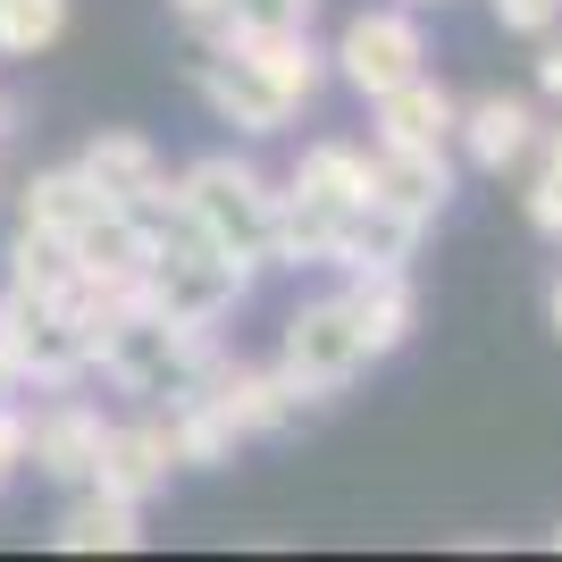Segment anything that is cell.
<instances>
[{
    "label": "cell",
    "instance_id": "obj_26",
    "mask_svg": "<svg viewBox=\"0 0 562 562\" xmlns=\"http://www.w3.org/2000/svg\"><path fill=\"white\" fill-rule=\"evenodd\" d=\"M18 470H25V412L0 395V487H9Z\"/></svg>",
    "mask_w": 562,
    "mask_h": 562
},
{
    "label": "cell",
    "instance_id": "obj_31",
    "mask_svg": "<svg viewBox=\"0 0 562 562\" xmlns=\"http://www.w3.org/2000/svg\"><path fill=\"white\" fill-rule=\"evenodd\" d=\"M9 126H18V110H9V101H0V143H9Z\"/></svg>",
    "mask_w": 562,
    "mask_h": 562
},
{
    "label": "cell",
    "instance_id": "obj_24",
    "mask_svg": "<svg viewBox=\"0 0 562 562\" xmlns=\"http://www.w3.org/2000/svg\"><path fill=\"white\" fill-rule=\"evenodd\" d=\"M520 211H529V227H538V235H554V244H562V168L538 160V177H529V193H520Z\"/></svg>",
    "mask_w": 562,
    "mask_h": 562
},
{
    "label": "cell",
    "instance_id": "obj_2",
    "mask_svg": "<svg viewBox=\"0 0 562 562\" xmlns=\"http://www.w3.org/2000/svg\"><path fill=\"white\" fill-rule=\"evenodd\" d=\"M370 193V151L361 143H311L294 177L278 186V235H269V269H328L336 218Z\"/></svg>",
    "mask_w": 562,
    "mask_h": 562
},
{
    "label": "cell",
    "instance_id": "obj_8",
    "mask_svg": "<svg viewBox=\"0 0 562 562\" xmlns=\"http://www.w3.org/2000/svg\"><path fill=\"white\" fill-rule=\"evenodd\" d=\"M193 93L211 101L218 126H235V135H252V143L294 126V93H285L244 43H202V59H193Z\"/></svg>",
    "mask_w": 562,
    "mask_h": 562
},
{
    "label": "cell",
    "instance_id": "obj_30",
    "mask_svg": "<svg viewBox=\"0 0 562 562\" xmlns=\"http://www.w3.org/2000/svg\"><path fill=\"white\" fill-rule=\"evenodd\" d=\"M546 328H554V336H562V278H554V285H546Z\"/></svg>",
    "mask_w": 562,
    "mask_h": 562
},
{
    "label": "cell",
    "instance_id": "obj_16",
    "mask_svg": "<svg viewBox=\"0 0 562 562\" xmlns=\"http://www.w3.org/2000/svg\"><path fill=\"white\" fill-rule=\"evenodd\" d=\"M76 168L93 177L101 193H110L117 211H135L143 193H160L168 186V160H160V143L151 135H135V126H101L85 151H76Z\"/></svg>",
    "mask_w": 562,
    "mask_h": 562
},
{
    "label": "cell",
    "instance_id": "obj_11",
    "mask_svg": "<svg viewBox=\"0 0 562 562\" xmlns=\"http://www.w3.org/2000/svg\"><path fill=\"white\" fill-rule=\"evenodd\" d=\"M336 294H345L352 336H361V352H370V361L403 352V345H412V328H420V294H412V269H352Z\"/></svg>",
    "mask_w": 562,
    "mask_h": 562
},
{
    "label": "cell",
    "instance_id": "obj_17",
    "mask_svg": "<svg viewBox=\"0 0 562 562\" xmlns=\"http://www.w3.org/2000/svg\"><path fill=\"white\" fill-rule=\"evenodd\" d=\"M370 193L386 202V211L437 227L446 202H453V160L446 151H370Z\"/></svg>",
    "mask_w": 562,
    "mask_h": 562
},
{
    "label": "cell",
    "instance_id": "obj_7",
    "mask_svg": "<svg viewBox=\"0 0 562 562\" xmlns=\"http://www.w3.org/2000/svg\"><path fill=\"white\" fill-rule=\"evenodd\" d=\"M278 370L294 378L311 403L345 395L352 378L370 370V352H361V336H352L345 294H319V303H303L294 319H285V336H278Z\"/></svg>",
    "mask_w": 562,
    "mask_h": 562
},
{
    "label": "cell",
    "instance_id": "obj_12",
    "mask_svg": "<svg viewBox=\"0 0 562 562\" xmlns=\"http://www.w3.org/2000/svg\"><path fill=\"white\" fill-rule=\"evenodd\" d=\"M453 143H462V160L479 168V177H504V168H520L538 151V110L520 93H479L453 117Z\"/></svg>",
    "mask_w": 562,
    "mask_h": 562
},
{
    "label": "cell",
    "instance_id": "obj_5",
    "mask_svg": "<svg viewBox=\"0 0 562 562\" xmlns=\"http://www.w3.org/2000/svg\"><path fill=\"white\" fill-rule=\"evenodd\" d=\"M0 361H9V378H18V386H34V395L93 378V352H85L76 311L50 303V294H25V285H9V294H0Z\"/></svg>",
    "mask_w": 562,
    "mask_h": 562
},
{
    "label": "cell",
    "instance_id": "obj_25",
    "mask_svg": "<svg viewBox=\"0 0 562 562\" xmlns=\"http://www.w3.org/2000/svg\"><path fill=\"white\" fill-rule=\"evenodd\" d=\"M487 9L504 34H554L562 25V0H487Z\"/></svg>",
    "mask_w": 562,
    "mask_h": 562
},
{
    "label": "cell",
    "instance_id": "obj_4",
    "mask_svg": "<svg viewBox=\"0 0 562 562\" xmlns=\"http://www.w3.org/2000/svg\"><path fill=\"white\" fill-rule=\"evenodd\" d=\"M177 202H186V218L211 235L227 260H244L252 278L269 269V235H278V186H269L252 160H235V151L193 160L186 177H177Z\"/></svg>",
    "mask_w": 562,
    "mask_h": 562
},
{
    "label": "cell",
    "instance_id": "obj_23",
    "mask_svg": "<svg viewBox=\"0 0 562 562\" xmlns=\"http://www.w3.org/2000/svg\"><path fill=\"white\" fill-rule=\"evenodd\" d=\"M68 34V0H0V59H34Z\"/></svg>",
    "mask_w": 562,
    "mask_h": 562
},
{
    "label": "cell",
    "instance_id": "obj_18",
    "mask_svg": "<svg viewBox=\"0 0 562 562\" xmlns=\"http://www.w3.org/2000/svg\"><path fill=\"white\" fill-rule=\"evenodd\" d=\"M101 211H117L110 193L85 177V168H43V177H25L18 193V227H43V235H76V227H93Z\"/></svg>",
    "mask_w": 562,
    "mask_h": 562
},
{
    "label": "cell",
    "instance_id": "obj_10",
    "mask_svg": "<svg viewBox=\"0 0 562 562\" xmlns=\"http://www.w3.org/2000/svg\"><path fill=\"white\" fill-rule=\"evenodd\" d=\"M101 403L68 395V386H50L43 412H25V462L43 470L50 487H85L93 479V453H101Z\"/></svg>",
    "mask_w": 562,
    "mask_h": 562
},
{
    "label": "cell",
    "instance_id": "obj_9",
    "mask_svg": "<svg viewBox=\"0 0 562 562\" xmlns=\"http://www.w3.org/2000/svg\"><path fill=\"white\" fill-rule=\"evenodd\" d=\"M177 479V446H168V420L160 403L143 420H110L101 428V453H93V495H117V504H151V495Z\"/></svg>",
    "mask_w": 562,
    "mask_h": 562
},
{
    "label": "cell",
    "instance_id": "obj_1",
    "mask_svg": "<svg viewBox=\"0 0 562 562\" xmlns=\"http://www.w3.org/2000/svg\"><path fill=\"white\" fill-rule=\"evenodd\" d=\"M244 294H252V269L227 260L193 218L151 235V260H143V278H135V303L160 311L168 328H193V336H218V319H227Z\"/></svg>",
    "mask_w": 562,
    "mask_h": 562
},
{
    "label": "cell",
    "instance_id": "obj_21",
    "mask_svg": "<svg viewBox=\"0 0 562 562\" xmlns=\"http://www.w3.org/2000/svg\"><path fill=\"white\" fill-rule=\"evenodd\" d=\"M9 285L50 294V303H76V285H85L76 244H68V235H43V227H18V235H9Z\"/></svg>",
    "mask_w": 562,
    "mask_h": 562
},
{
    "label": "cell",
    "instance_id": "obj_6",
    "mask_svg": "<svg viewBox=\"0 0 562 562\" xmlns=\"http://www.w3.org/2000/svg\"><path fill=\"white\" fill-rule=\"evenodd\" d=\"M328 68L345 76L361 101L378 93H395L403 76H420L428 68V34H420V9H403V0H386V9H361V18L336 34L328 50Z\"/></svg>",
    "mask_w": 562,
    "mask_h": 562
},
{
    "label": "cell",
    "instance_id": "obj_20",
    "mask_svg": "<svg viewBox=\"0 0 562 562\" xmlns=\"http://www.w3.org/2000/svg\"><path fill=\"white\" fill-rule=\"evenodd\" d=\"M50 546H59V554H135V546H143V504H117V495L85 487L68 513H59Z\"/></svg>",
    "mask_w": 562,
    "mask_h": 562
},
{
    "label": "cell",
    "instance_id": "obj_32",
    "mask_svg": "<svg viewBox=\"0 0 562 562\" xmlns=\"http://www.w3.org/2000/svg\"><path fill=\"white\" fill-rule=\"evenodd\" d=\"M403 9H446V0H403Z\"/></svg>",
    "mask_w": 562,
    "mask_h": 562
},
{
    "label": "cell",
    "instance_id": "obj_28",
    "mask_svg": "<svg viewBox=\"0 0 562 562\" xmlns=\"http://www.w3.org/2000/svg\"><path fill=\"white\" fill-rule=\"evenodd\" d=\"M168 9H177V18H186V25H193V34H202V25H211V18H218V0H168Z\"/></svg>",
    "mask_w": 562,
    "mask_h": 562
},
{
    "label": "cell",
    "instance_id": "obj_22",
    "mask_svg": "<svg viewBox=\"0 0 562 562\" xmlns=\"http://www.w3.org/2000/svg\"><path fill=\"white\" fill-rule=\"evenodd\" d=\"M319 0H218L202 43H260V34H311Z\"/></svg>",
    "mask_w": 562,
    "mask_h": 562
},
{
    "label": "cell",
    "instance_id": "obj_27",
    "mask_svg": "<svg viewBox=\"0 0 562 562\" xmlns=\"http://www.w3.org/2000/svg\"><path fill=\"white\" fill-rule=\"evenodd\" d=\"M538 43H546V50H538V93L562 110V25H554V34H538Z\"/></svg>",
    "mask_w": 562,
    "mask_h": 562
},
{
    "label": "cell",
    "instance_id": "obj_19",
    "mask_svg": "<svg viewBox=\"0 0 562 562\" xmlns=\"http://www.w3.org/2000/svg\"><path fill=\"white\" fill-rule=\"evenodd\" d=\"M68 244H76V269H85L101 294H135L143 260H151V235L135 227V211H101L93 227H76Z\"/></svg>",
    "mask_w": 562,
    "mask_h": 562
},
{
    "label": "cell",
    "instance_id": "obj_33",
    "mask_svg": "<svg viewBox=\"0 0 562 562\" xmlns=\"http://www.w3.org/2000/svg\"><path fill=\"white\" fill-rule=\"evenodd\" d=\"M554 554H562V529H554Z\"/></svg>",
    "mask_w": 562,
    "mask_h": 562
},
{
    "label": "cell",
    "instance_id": "obj_15",
    "mask_svg": "<svg viewBox=\"0 0 562 562\" xmlns=\"http://www.w3.org/2000/svg\"><path fill=\"white\" fill-rule=\"evenodd\" d=\"M211 386H218V403H227V420L244 428V437H285V428L311 412V395L278 370V361L260 370V361H235L227 352V370H218Z\"/></svg>",
    "mask_w": 562,
    "mask_h": 562
},
{
    "label": "cell",
    "instance_id": "obj_13",
    "mask_svg": "<svg viewBox=\"0 0 562 562\" xmlns=\"http://www.w3.org/2000/svg\"><path fill=\"white\" fill-rule=\"evenodd\" d=\"M420 218H403V211H386L378 193H361L345 218H336V235H328V269H412V252H420Z\"/></svg>",
    "mask_w": 562,
    "mask_h": 562
},
{
    "label": "cell",
    "instance_id": "obj_29",
    "mask_svg": "<svg viewBox=\"0 0 562 562\" xmlns=\"http://www.w3.org/2000/svg\"><path fill=\"white\" fill-rule=\"evenodd\" d=\"M538 160H546V168H562V126H538Z\"/></svg>",
    "mask_w": 562,
    "mask_h": 562
},
{
    "label": "cell",
    "instance_id": "obj_14",
    "mask_svg": "<svg viewBox=\"0 0 562 562\" xmlns=\"http://www.w3.org/2000/svg\"><path fill=\"white\" fill-rule=\"evenodd\" d=\"M378 151H446L453 143V117H462V101L437 85V76H403L395 93H378Z\"/></svg>",
    "mask_w": 562,
    "mask_h": 562
},
{
    "label": "cell",
    "instance_id": "obj_3",
    "mask_svg": "<svg viewBox=\"0 0 562 562\" xmlns=\"http://www.w3.org/2000/svg\"><path fill=\"white\" fill-rule=\"evenodd\" d=\"M218 352V336H193V328H168L160 311H110L93 328V370L110 378L117 395H135V403H168V395H186L193 378H202V361Z\"/></svg>",
    "mask_w": 562,
    "mask_h": 562
}]
</instances>
